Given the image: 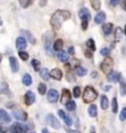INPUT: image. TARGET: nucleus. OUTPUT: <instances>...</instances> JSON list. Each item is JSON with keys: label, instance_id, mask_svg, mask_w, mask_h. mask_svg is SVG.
<instances>
[{"label": "nucleus", "instance_id": "f257e3e1", "mask_svg": "<svg viewBox=\"0 0 126 133\" xmlns=\"http://www.w3.org/2000/svg\"><path fill=\"white\" fill-rule=\"evenodd\" d=\"M71 18V14L67 10H58L53 14V16L50 18V24L55 29H60L64 22Z\"/></svg>", "mask_w": 126, "mask_h": 133}, {"label": "nucleus", "instance_id": "f03ea898", "mask_svg": "<svg viewBox=\"0 0 126 133\" xmlns=\"http://www.w3.org/2000/svg\"><path fill=\"white\" fill-rule=\"evenodd\" d=\"M98 97L97 90L93 87H86L85 92H83V100L86 103H92L96 100V98Z\"/></svg>", "mask_w": 126, "mask_h": 133}, {"label": "nucleus", "instance_id": "7ed1b4c3", "mask_svg": "<svg viewBox=\"0 0 126 133\" xmlns=\"http://www.w3.org/2000/svg\"><path fill=\"white\" fill-rule=\"evenodd\" d=\"M113 65H114L113 59L109 56H105V59L100 62V70L105 75H110V73L113 72Z\"/></svg>", "mask_w": 126, "mask_h": 133}, {"label": "nucleus", "instance_id": "20e7f679", "mask_svg": "<svg viewBox=\"0 0 126 133\" xmlns=\"http://www.w3.org/2000/svg\"><path fill=\"white\" fill-rule=\"evenodd\" d=\"M27 129H28V127L26 125H22V123H14V125L10 127V133H26Z\"/></svg>", "mask_w": 126, "mask_h": 133}, {"label": "nucleus", "instance_id": "39448f33", "mask_svg": "<svg viewBox=\"0 0 126 133\" xmlns=\"http://www.w3.org/2000/svg\"><path fill=\"white\" fill-rule=\"evenodd\" d=\"M47 122H48V125H50L53 128H55V129L60 128V122L58 121L56 117L54 116L53 114H49L48 116H47Z\"/></svg>", "mask_w": 126, "mask_h": 133}, {"label": "nucleus", "instance_id": "423d86ee", "mask_svg": "<svg viewBox=\"0 0 126 133\" xmlns=\"http://www.w3.org/2000/svg\"><path fill=\"white\" fill-rule=\"evenodd\" d=\"M78 16H80V18H81V21H90L91 20V11L88 10V9H81L80 10V12H78Z\"/></svg>", "mask_w": 126, "mask_h": 133}, {"label": "nucleus", "instance_id": "0eeeda50", "mask_svg": "<svg viewBox=\"0 0 126 133\" xmlns=\"http://www.w3.org/2000/svg\"><path fill=\"white\" fill-rule=\"evenodd\" d=\"M47 95H48V101H50V103H56L59 100V93L55 89H50Z\"/></svg>", "mask_w": 126, "mask_h": 133}, {"label": "nucleus", "instance_id": "6e6552de", "mask_svg": "<svg viewBox=\"0 0 126 133\" xmlns=\"http://www.w3.org/2000/svg\"><path fill=\"white\" fill-rule=\"evenodd\" d=\"M36 101V97H34V93L28 90V92L24 94V103L26 105H32Z\"/></svg>", "mask_w": 126, "mask_h": 133}, {"label": "nucleus", "instance_id": "1a4fd4ad", "mask_svg": "<svg viewBox=\"0 0 126 133\" xmlns=\"http://www.w3.org/2000/svg\"><path fill=\"white\" fill-rule=\"evenodd\" d=\"M69 101H71V93L67 89H64L61 93V104L66 105Z\"/></svg>", "mask_w": 126, "mask_h": 133}, {"label": "nucleus", "instance_id": "9d476101", "mask_svg": "<svg viewBox=\"0 0 126 133\" xmlns=\"http://www.w3.org/2000/svg\"><path fill=\"white\" fill-rule=\"evenodd\" d=\"M58 115H59V116H60L61 118L64 120V122H65L67 126H71V125H72V120H71V117H70L69 115L65 112V111H62V110H59V111H58Z\"/></svg>", "mask_w": 126, "mask_h": 133}, {"label": "nucleus", "instance_id": "9b49d317", "mask_svg": "<svg viewBox=\"0 0 126 133\" xmlns=\"http://www.w3.org/2000/svg\"><path fill=\"white\" fill-rule=\"evenodd\" d=\"M16 46L18 50H23V49L27 48V42H26V38L23 37H18L16 41Z\"/></svg>", "mask_w": 126, "mask_h": 133}, {"label": "nucleus", "instance_id": "f8f14e48", "mask_svg": "<svg viewBox=\"0 0 126 133\" xmlns=\"http://www.w3.org/2000/svg\"><path fill=\"white\" fill-rule=\"evenodd\" d=\"M12 116L15 117L16 120H18V121H26V120H27L26 112H22V111H18V110L14 111V112H12Z\"/></svg>", "mask_w": 126, "mask_h": 133}, {"label": "nucleus", "instance_id": "ddd939ff", "mask_svg": "<svg viewBox=\"0 0 126 133\" xmlns=\"http://www.w3.org/2000/svg\"><path fill=\"white\" fill-rule=\"evenodd\" d=\"M121 78V75L119 72H111L110 75H108V81L111 82V83H116V82L120 81Z\"/></svg>", "mask_w": 126, "mask_h": 133}, {"label": "nucleus", "instance_id": "4468645a", "mask_svg": "<svg viewBox=\"0 0 126 133\" xmlns=\"http://www.w3.org/2000/svg\"><path fill=\"white\" fill-rule=\"evenodd\" d=\"M50 77H53L54 79H56V81H60L61 78H62V72H61V70L60 69H53L52 72H50Z\"/></svg>", "mask_w": 126, "mask_h": 133}, {"label": "nucleus", "instance_id": "2eb2a0df", "mask_svg": "<svg viewBox=\"0 0 126 133\" xmlns=\"http://www.w3.org/2000/svg\"><path fill=\"white\" fill-rule=\"evenodd\" d=\"M9 61H10V66H11V71H12V72H17V71H18V62H17L16 57L10 56V57H9Z\"/></svg>", "mask_w": 126, "mask_h": 133}, {"label": "nucleus", "instance_id": "dca6fc26", "mask_svg": "<svg viewBox=\"0 0 126 133\" xmlns=\"http://www.w3.org/2000/svg\"><path fill=\"white\" fill-rule=\"evenodd\" d=\"M113 28H114V26H113V23H104L103 24V27H102V31L103 33L105 34V36H109L110 33L113 32Z\"/></svg>", "mask_w": 126, "mask_h": 133}, {"label": "nucleus", "instance_id": "f3484780", "mask_svg": "<svg viewBox=\"0 0 126 133\" xmlns=\"http://www.w3.org/2000/svg\"><path fill=\"white\" fill-rule=\"evenodd\" d=\"M0 118H1V121H3V122H6V123H9V122L11 121V117H10V115H9V114L6 112L4 109H0Z\"/></svg>", "mask_w": 126, "mask_h": 133}, {"label": "nucleus", "instance_id": "a211bd4d", "mask_svg": "<svg viewBox=\"0 0 126 133\" xmlns=\"http://www.w3.org/2000/svg\"><path fill=\"white\" fill-rule=\"evenodd\" d=\"M104 21H105V14L103 11L98 12L97 15H96V17H94V22L96 23H103Z\"/></svg>", "mask_w": 126, "mask_h": 133}, {"label": "nucleus", "instance_id": "6ab92c4d", "mask_svg": "<svg viewBox=\"0 0 126 133\" xmlns=\"http://www.w3.org/2000/svg\"><path fill=\"white\" fill-rule=\"evenodd\" d=\"M100 108H102L103 110H106L109 108V100H108L106 95H102V97H100Z\"/></svg>", "mask_w": 126, "mask_h": 133}, {"label": "nucleus", "instance_id": "aec40b11", "mask_svg": "<svg viewBox=\"0 0 126 133\" xmlns=\"http://www.w3.org/2000/svg\"><path fill=\"white\" fill-rule=\"evenodd\" d=\"M39 75H41V77L44 81H49V78H50V72H49L47 69H42L41 71H39Z\"/></svg>", "mask_w": 126, "mask_h": 133}, {"label": "nucleus", "instance_id": "412c9836", "mask_svg": "<svg viewBox=\"0 0 126 133\" xmlns=\"http://www.w3.org/2000/svg\"><path fill=\"white\" fill-rule=\"evenodd\" d=\"M22 82H23L24 85H31L32 84V77H31V75H28V73L23 75V77H22Z\"/></svg>", "mask_w": 126, "mask_h": 133}, {"label": "nucleus", "instance_id": "4be33fe9", "mask_svg": "<svg viewBox=\"0 0 126 133\" xmlns=\"http://www.w3.org/2000/svg\"><path fill=\"white\" fill-rule=\"evenodd\" d=\"M58 59H59V61H61V62H66L69 57H67V54H66L65 51L61 50V51L58 52Z\"/></svg>", "mask_w": 126, "mask_h": 133}, {"label": "nucleus", "instance_id": "5701e85b", "mask_svg": "<svg viewBox=\"0 0 126 133\" xmlns=\"http://www.w3.org/2000/svg\"><path fill=\"white\" fill-rule=\"evenodd\" d=\"M76 75L80 77H83L87 75V70L85 69V67H81V66H77L76 67Z\"/></svg>", "mask_w": 126, "mask_h": 133}, {"label": "nucleus", "instance_id": "b1692460", "mask_svg": "<svg viewBox=\"0 0 126 133\" xmlns=\"http://www.w3.org/2000/svg\"><path fill=\"white\" fill-rule=\"evenodd\" d=\"M88 114H90L91 117H96L97 116V106L96 105H90V108H88Z\"/></svg>", "mask_w": 126, "mask_h": 133}, {"label": "nucleus", "instance_id": "393cba45", "mask_svg": "<svg viewBox=\"0 0 126 133\" xmlns=\"http://www.w3.org/2000/svg\"><path fill=\"white\" fill-rule=\"evenodd\" d=\"M90 3H91V6H92V9H94V10H99L100 9V0H90Z\"/></svg>", "mask_w": 126, "mask_h": 133}, {"label": "nucleus", "instance_id": "a878e982", "mask_svg": "<svg viewBox=\"0 0 126 133\" xmlns=\"http://www.w3.org/2000/svg\"><path fill=\"white\" fill-rule=\"evenodd\" d=\"M0 94L3 93V94H8V95H10V90H9V87L6 83H0Z\"/></svg>", "mask_w": 126, "mask_h": 133}, {"label": "nucleus", "instance_id": "bb28decb", "mask_svg": "<svg viewBox=\"0 0 126 133\" xmlns=\"http://www.w3.org/2000/svg\"><path fill=\"white\" fill-rule=\"evenodd\" d=\"M62 45H64V42L61 41V39H58V41H55V43H54V49L58 50V51H61V50H62Z\"/></svg>", "mask_w": 126, "mask_h": 133}, {"label": "nucleus", "instance_id": "cd10ccee", "mask_svg": "<svg viewBox=\"0 0 126 133\" xmlns=\"http://www.w3.org/2000/svg\"><path fill=\"white\" fill-rule=\"evenodd\" d=\"M86 45H87V48L90 49V50H92V51L96 50V43H94L93 39H88V41L86 42Z\"/></svg>", "mask_w": 126, "mask_h": 133}, {"label": "nucleus", "instance_id": "c85d7f7f", "mask_svg": "<svg viewBox=\"0 0 126 133\" xmlns=\"http://www.w3.org/2000/svg\"><path fill=\"white\" fill-rule=\"evenodd\" d=\"M111 110H113V112L114 114L118 112L119 108H118V99H116V98H114V99L111 100Z\"/></svg>", "mask_w": 126, "mask_h": 133}, {"label": "nucleus", "instance_id": "c756f323", "mask_svg": "<svg viewBox=\"0 0 126 133\" xmlns=\"http://www.w3.org/2000/svg\"><path fill=\"white\" fill-rule=\"evenodd\" d=\"M66 109L69 110V111H73V110L76 109V103L75 101H69L67 104H66Z\"/></svg>", "mask_w": 126, "mask_h": 133}, {"label": "nucleus", "instance_id": "7c9ffc66", "mask_svg": "<svg viewBox=\"0 0 126 133\" xmlns=\"http://www.w3.org/2000/svg\"><path fill=\"white\" fill-rule=\"evenodd\" d=\"M38 92H39V94H45L47 93V85L43 84V83H41V84L38 85Z\"/></svg>", "mask_w": 126, "mask_h": 133}, {"label": "nucleus", "instance_id": "2f4dec72", "mask_svg": "<svg viewBox=\"0 0 126 133\" xmlns=\"http://www.w3.org/2000/svg\"><path fill=\"white\" fill-rule=\"evenodd\" d=\"M33 0H20V5L22 8H28L29 5L32 4Z\"/></svg>", "mask_w": 126, "mask_h": 133}, {"label": "nucleus", "instance_id": "473e14b6", "mask_svg": "<svg viewBox=\"0 0 126 133\" xmlns=\"http://www.w3.org/2000/svg\"><path fill=\"white\" fill-rule=\"evenodd\" d=\"M31 65H32V67L36 70V71H39V67H41V62H39L38 60H32Z\"/></svg>", "mask_w": 126, "mask_h": 133}, {"label": "nucleus", "instance_id": "72a5a7b5", "mask_svg": "<svg viewBox=\"0 0 126 133\" xmlns=\"http://www.w3.org/2000/svg\"><path fill=\"white\" fill-rule=\"evenodd\" d=\"M18 56H20L23 61H26V60H27V59L29 57V55H28V54H27L26 51H23V50H20V52H18Z\"/></svg>", "mask_w": 126, "mask_h": 133}, {"label": "nucleus", "instance_id": "f704fd0d", "mask_svg": "<svg viewBox=\"0 0 126 133\" xmlns=\"http://www.w3.org/2000/svg\"><path fill=\"white\" fill-rule=\"evenodd\" d=\"M73 97L75 98L81 97V88H80V87H75V88H73Z\"/></svg>", "mask_w": 126, "mask_h": 133}, {"label": "nucleus", "instance_id": "c9c22d12", "mask_svg": "<svg viewBox=\"0 0 126 133\" xmlns=\"http://www.w3.org/2000/svg\"><path fill=\"white\" fill-rule=\"evenodd\" d=\"M120 94H121V95H126V83L125 82H121V83H120Z\"/></svg>", "mask_w": 126, "mask_h": 133}, {"label": "nucleus", "instance_id": "e433bc0d", "mask_svg": "<svg viewBox=\"0 0 126 133\" xmlns=\"http://www.w3.org/2000/svg\"><path fill=\"white\" fill-rule=\"evenodd\" d=\"M100 55H103V56H109L110 55V49L109 48L100 49Z\"/></svg>", "mask_w": 126, "mask_h": 133}, {"label": "nucleus", "instance_id": "4c0bfd02", "mask_svg": "<svg viewBox=\"0 0 126 133\" xmlns=\"http://www.w3.org/2000/svg\"><path fill=\"white\" fill-rule=\"evenodd\" d=\"M119 118H120V121H125V118H126V108H124V109L121 110Z\"/></svg>", "mask_w": 126, "mask_h": 133}, {"label": "nucleus", "instance_id": "58836bf2", "mask_svg": "<svg viewBox=\"0 0 126 133\" xmlns=\"http://www.w3.org/2000/svg\"><path fill=\"white\" fill-rule=\"evenodd\" d=\"M26 34H27V37H28V39H29V42H31V44H36V39L33 38V36L29 32H24Z\"/></svg>", "mask_w": 126, "mask_h": 133}, {"label": "nucleus", "instance_id": "ea45409f", "mask_svg": "<svg viewBox=\"0 0 126 133\" xmlns=\"http://www.w3.org/2000/svg\"><path fill=\"white\" fill-rule=\"evenodd\" d=\"M115 38H116V39H120V38H121V28H120V27L115 29Z\"/></svg>", "mask_w": 126, "mask_h": 133}, {"label": "nucleus", "instance_id": "a19ab883", "mask_svg": "<svg viewBox=\"0 0 126 133\" xmlns=\"http://www.w3.org/2000/svg\"><path fill=\"white\" fill-rule=\"evenodd\" d=\"M87 26H88V21H82V29L83 31L87 29Z\"/></svg>", "mask_w": 126, "mask_h": 133}, {"label": "nucleus", "instance_id": "79ce46f5", "mask_svg": "<svg viewBox=\"0 0 126 133\" xmlns=\"http://www.w3.org/2000/svg\"><path fill=\"white\" fill-rule=\"evenodd\" d=\"M8 132V129H6V127H5L3 123H1V126H0V133H6Z\"/></svg>", "mask_w": 126, "mask_h": 133}, {"label": "nucleus", "instance_id": "37998d69", "mask_svg": "<svg viewBox=\"0 0 126 133\" xmlns=\"http://www.w3.org/2000/svg\"><path fill=\"white\" fill-rule=\"evenodd\" d=\"M119 3H120V0H110V5L111 6H116Z\"/></svg>", "mask_w": 126, "mask_h": 133}, {"label": "nucleus", "instance_id": "c03bdc74", "mask_svg": "<svg viewBox=\"0 0 126 133\" xmlns=\"http://www.w3.org/2000/svg\"><path fill=\"white\" fill-rule=\"evenodd\" d=\"M69 54H71V55H73V54H75V49H73L72 46H70V48H69Z\"/></svg>", "mask_w": 126, "mask_h": 133}, {"label": "nucleus", "instance_id": "a18cd8bd", "mask_svg": "<svg viewBox=\"0 0 126 133\" xmlns=\"http://www.w3.org/2000/svg\"><path fill=\"white\" fill-rule=\"evenodd\" d=\"M86 56L90 57V59H91V57H92V52H90L88 50H87V51H86Z\"/></svg>", "mask_w": 126, "mask_h": 133}, {"label": "nucleus", "instance_id": "49530a36", "mask_svg": "<svg viewBox=\"0 0 126 133\" xmlns=\"http://www.w3.org/2000/svg\"><path fill=\"white\" fill-rule=\"evenodd\" d=\"M122 8L125 9V11H126V0H124V3H122Z\"/></svg>", "mask_w": 126, "mask_h": 133}, {"label": "nucleus", "instance_id": "de8ad7c7", "mask_svg": "<svg viewBox=\"0 0 126 133\" xmlns=\"http://www.w3.org/2000/svg\"><path fill=\"white\" fill-rule=\"evenodd\" d=\"M42 133H49V131L47 128H43V129H42Z\"/></svg>", "mask_w": 126, "mask_h": 133}, {"label": "nucleus", "instance_id": "09e8293b", "mask_svg": "<svg viewBox=\"0 0 126 133\" xmlns=\"http://www.w3.org/2000/svg\"><path fill=\"white\" fill-rule=\"evenodd\" d=\"M69 133H81V132H80V131H72V129H71Z\"/></svg>", "mask_w": 126, "mask_h": 133}, {"label": "nucleus", "instance_id": "8fccbe9b", "mask_svg": "<svg viewBox=\"0 0 126 133\" xmlns=\"http://www.w3.org/2000/svg\"><path fill=\"white\" fill-rule=\"evenodd\" d=\"M104 89H105V90H109L110 87H109V85H105V87H104Z\"/></svg>", "mask_w": 126, "mask_h": 133}, {"label": "nucleus", "instance_id": "3c124183", "mask_svg": "<svg viewBox=\"0 0 126 133\" xmlns=\"http://www.w3.org/2000/svg\"><path fill=\"white\" fill-rule=\"evenodd\" d=\"M1 24H3V20H1V18H0V26H1Z\"/></svg>", "mask_w": 126, "mask_h": 133}, {"label": "nucleus", "instance_id": "603ef678", "mask_svg": "<svg viewBox=\"0 0 126 133\" xmlns=\"http://www.w3.org/2000/svg\"><path fill=\"white\" fill-rule=\"evenodd\" d=\"M124 32H125V36H126V26H125V29H124Z\"/></svg>", "mask_w": 126, "mask_h": 133}, {"label": "nucleus", "instance_id": "864d4df0", "mask_svg": "<svg viewBox=\"0 0 126 133\" xmlns=\"http://www.w3.org/2000/svg\"><path fill=\"white\" fill-rule=\"evenodd\" d=\"M92 133H94V129L93 128H92Z\"/></svg>", "mask_w": 126, "mask_h": 133}, {"label": "nucleus", "instance_id": "5fc2aeb1", "mask_svg": "<svg viewBox=\"0 0 126 133\" xmlns=\"http://www.w3.org/2000/svg\"><path fill=\"white\" fill-rule=\"evenodd\" d=\"M0 61H1V56H0Z\"/></svg>", "mask_w": 126, "mask_h": 133}]
</instances>
